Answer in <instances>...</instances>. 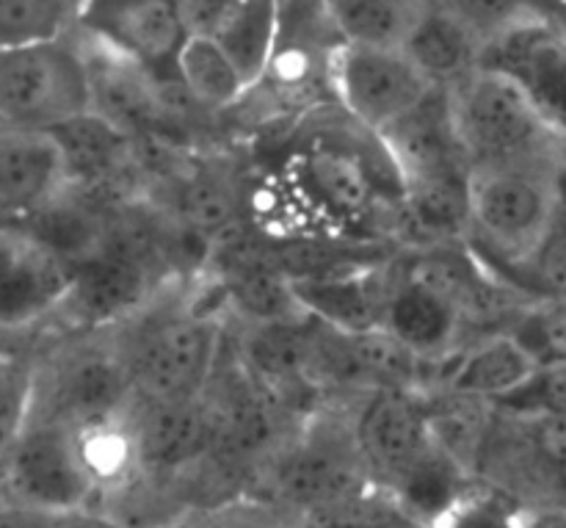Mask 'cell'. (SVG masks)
Wrapping results in <instances>:
<instances>
[{
  "mask_svg": "<svg viewBox=\"0 0 566 528\" xmlns=\"http://www.w3.org/2000/svg\"><path fill=\"white\" fill-rule=\"evenodd\" d=\"M114 341L142 404L199 402L219 369L224 321L205 310L182 280L169 282L130 321L114 327Z\"/></svg>",
  "mask_w": 566,
  "mask_h": 528,
  "instance_id": "obj_1",
  "label": "cell"
},
{
  "mask_svg": "<svg viewBox=\"0 0 566 528\" xmlns=\"http://www.w3.org/2000/svg\"><path fill=\"white\" fill-rule=\"evenodd\" d=\"M566 161L470 169L468 247L503 280L523 269L539 249L553 210Z\"/></svg>",
  "mask_w": 566,
  "mask_h": 528,
  "instance_id": "obj_2",
  "label": "cell"
},
{
  "mask_svg": "<svg viewBox=\"0 0 566 528\" xmlns=\"http://www.w3.org/2000/svg\"><path fill=\"white\" fill-rule=\"evenodd\" d=\"M448 89L470 169L566 161L562 133L512 75L492 66H475Z\"/></svg>",
  "mask_w": 566,
  "mask_h": 528,
  "instance_id": "obj_3",
  "label": "cell"
},
{
  "mask_svg": "<svg viewBox=\"0 0 566 528\" xmlns=\"http://www.w3.org/2000/svg\"><path fill=\"white\" fill-rule=\"evenodd\" d=\"M92 111L83 53L72 31L50 42L0 48V127L50 133Z\"/></svg>",
  "mask_w": 566,
  "mask_h": 528,
  "instance_id": "obj_4",
  "label": "cell"
},
{
  "mask_svg": "<svg viewBox=\"0 0 566 528\" xmlns=\"http://www.w3.org/2000/svg\"><path fill=\"white\" fill-rule=\"evenodd\" d=\"M136 407L130 371L114 332H92L55 358L44 376L33 374L31 418L59 421L75 432H92L130 418Z\"/></svg>",
  "mask_w": 566,
  "mask_h": 528,
  "instance_id": "obj_5",
  "label": "cell"
},
{
  "mask_svg": "<svg viewBox=\"0 0 566 528\" xmlns=\"http://www.w3.org/2000/svg\"><path fill=\"white\" fill-rule=\"evenodd\" d=\"M0 476L14 504L48 513L88 507L97 490L81 432L59 421L31 418L0 465Z\"/></svg>",
  "mask_w": 566,
  "mask_h": 528,
  "instance_id": "obj_6",
  "label": "cell"
},
{
  "mask_svg": "<svg viewBox=\"0 0 566 528\" xmlns=\"http://www.w3.org/2000/svg\"><path fill=\"white\" fill-rule=\"evenodd\" d=\"M329 83L343 114L374 136L409 114L434 89L401 48L348 42L332 59Z\"/></svg>",
  "mask_w": 566,
  "mask_h": 528,
  "instance_id": "obj_7",
  "label": "cell"
},
{
  "mask_svg": "<svg viewBox=\"0 0 566 528\" xmlns=\"http://www.w3.org/2000/svg\"><path fill=\"white\" fill-rule=\"evenodd\" d=\"M72 31L136 61L158 81L177 77V59L191 39L182 0H83Z\"/></svg>",
  "mask_w": 566,
  "mask_h": 528,
  "instance_id": "obj_8",
  "label": "cell"
},
{
  "mask_svg": "<svg viewBox=\"0 0 566 528\" xmlns=\"http://www.w3.org/2000/svg\"><path fill=\"white\" fill-rule=\"evenodd\" d=\"M291 180L304 203L335 221H363L387 203H401L385 197V183L376 177V166L352 138L315 133L293 153Z\"/></svg>",
  "mask_w": 566,
  "mask_h": 528,
  "instance_id": "obj_9",
  "label": "cell"
},
{
  "mask_svg": "<svg viewBox=\"0 0 566 528\" xmlns=\"http://www.w3.org/2000/svg\"><path fill=\"white\" fill-rule=\"evenodd\" d=\"M304 441L285 454L280 465L282 498L304 513L340 507V504L365 498L370 474L359 457L354 441V421L340 424L335 418H315Z\"/></svg>",
  "mask_w": 566,
  "mask_h": 528,
  "instance_id": "obj_10",
  "label": "cell"
},
{
  "mask_svg": "<svg viewBox=\"0 0 566 528\" xmlns=\"http://www.w3.org/2000/svg\"><path fill=\"white\" fill-rule=\"evenodd\" d=\"M376 138L385 147L403 191L429 183L470 177L448 86L431 89L409 114L392 122Z\"/></svg>",
  "mask_w": 566,
  "mask_h": 528,
  "instance_id": "obj_11",
  "label": "cell"
},
{
  "mask_svg": "<svg viewBox=\"0 0 566 528\" xmlns=\"http://www.w3.org/2000/svg\"><path fill=\"white\" fill-rule=\"evenodd\" d=\"M75 271L25 227L0 230V332H25L61 315Z\"/></svg>",
  "mask_w": 566,
  "mask_h": 528,
  "instance_id": "obj_12",
  "label": "cell"
},
{
  "mask_svg": "<svg viewBox=\"0 0 566 528\" xmlns=\"http://www.w3.org/2000/svg\"><path fill=\"white\" fill-rule=\"evenodd\" d=\"M354 441L370 482L392 487L434 452L418 391H376L354 415Z\"/></svg>",
  "mask_w": 566,
  "mask_h": 528,
  "instance_id": "obj_13",
  "label": "cell"
},
{
  "mask_svg": "<svg viewBox=\"0 0 566 528\" xmlns=\"http://www.w3.org/2000/svg\"><path fill=\"white\" fill-rule=\"evenodd\" d=\"M481 66L512 75L542 114L566 127V28L553 17H534L484 42Z\"/></svg>",
  "mask_w": 566,
  "mask_h": 528,
  "instance_id": "obj_14",
  "label": "cell"
},
{
  "mask_svg": "<svg viewBox=\"0 0 566 528\" xmlns=\"http://www.w3.org/2000/svg\"><path fill=\"white\" fill-rule=\"evenodd\" d=\"M72 37L81 44L94 114L130 133L133 138H169L171 122L160 100L158 77L77 31H72Z\"/></svg>",
  "mask_w": 566,
  "mask_h": 528,
  "instance_id": "obj_15",
  "label": "cell"
},
{
  "mask_svg": "<svg viewBox=\"0 0 566 528\" xmlns=\"http://www.w3.org/2000/svg\"><path fill=\"white\" fill-rule=\"evenodd\" d=\"M130 435L138 470L177 474L213 454L219 424L205 402L142 404L130 413Z\"/></svg>",
  "mask_w": 566,
  "mask_h": 528,
  "instance_id": "obj_16",
  "label": "cell"
},
{
  "mask_svg": "<svg viewBox=\"0 0 566 528\" xmlns=\"http://www.w3.org/2000/svg\"><path fill=\"white\" fill-rule=\"evenodd\" d=\"M282 0H182L191 37L224 48L249 86L269 70Z\"/></svg>",
  "mask_w": 566,
  "mask_h": 528,
  "instance_id": "obj_17",
  "label": "cell"
},
{
  "mask_svg": "<svg viewBox=\"0 0 566 528\" xmlns=\"http://www.w3.org/2000/svg\"><path fill=\"white\" fill-rule=\"evenodd\" d=\"M66 188L50 133H0V230L25 227Z\"/></svg>",
  "mask_w": 566,
  "mask_h": 528,
  "instance_id": "obj_18",
  "label": "cell"
},
{
  "mask_svg": "<svg viewBox=\"0 0 566 528\" xmlns=\"http://www.w3.org/2000/svg\"><path fill=\"white\" fill-rule=\"evenodd\" d=\"M387 271H390V286H387L381 330L390 332L398 343H403L409 352L429 363H440V360L462 352L470 338L457 308L437 293L420 288L418 282L407 280L392 266V258L387 263Z\"/></svg>",
  "mask_w": 566,
  "mask_h": 528,
  "instance_id": "obj_19",
  "label": "cell"
},
{
  "mask_svg": "<svg viewBox=\"0 0 566 528\" xmlns=\"http://www.w3.org/2000/svg\"><path fill=\"white\" fill-rule=\"evenodd\" d=\"M387 263L390 260L363 266V269L291 280L293 293H296L304 313L313 315L321 324H329L340 332L381 330L387 286H390Z\"/></svg>",
  "mask_w": 566,
  "mask_h": 528,
  "instance_id": "obj_20",
  "label": "cell"
},
{
  "mask_svg": "<svg viewBox=\"0 0 566 528\" xmlns=\"http://www.w3.org/2000/svg\"><path fill=\"white\" fill-rule=\"evenodd\" d=\"M536 371L539 363L534 354L512 332H495L475 338L462 352L442 360L437 387H451L468 396L503 404L517 396L534 380Z\"/></svg>",
  "mask_w": 566,
  "mask_h": 528,
  "instance_id": "obj_21",
  "label": "cell"
},
{
  "mask_svg": "<svg viewBox=\"0 0 566 528\" xmlns=\"http://www.w3.org/2000/svg\"><path fill=\"white\" fill-rule=\"evenodd\" d=\"M431 86H453L481 66L484 39L440 0H431L401 44Z\"/></svg>",
  "mask_w": 566,
  "mask_h": 528,
  "instance_id": "obj_22",
  "label": "cell"
},
{
  "mask_svg": "<svg viewBox=\"0 0 566 528\" xmlns=\"http://www.w3.org/2000/svg\"><path fill=\"white\" fill-rule=\"evenodd\" d=\"M420 396H423L426 421H429L434 446L448 454L468 476L479 474V465L501 415L497 404L451 391V387H431Z\"/></svg>",
  "mask_w": 566,
  "mask_h": 528,
  "instance_id": "obj_23",
  "label": "cell"
},
{
  "mask_svg": "<svg viewBox=\"0 0 566 528\" xmlns=\"http://www.w3.org/2000/svg\"><path fill=\"white\" fill-rule=\"evenodd\" d=\"M177 77L205 114L235 108L252 89L230 53L205 37L188 39L177 59Z\"/></svg>",
  "mask_w": 566,
  "mask_h": 528,
  "instance_id": "obj_24",
  "label": "cell"
},
{
  "mask_svg": "<svg viewBox=\"0 0 566 528\" xmlns=\"http://www.w3.org/2000/svg\"><path fill=\"white\" fill-rule=\"evenodd\" d=\"M348 44L401 48L431 0H324Z\"/></svg>",
  "mask_w": 566,
  "mask_h": 528,
  "instance_id": "obj_25",
  "label": "cell"
},
{
  "mask_svg": "<svg viewBox=\"0 0 566 528\" xmlns=\"http://www.w3.org/2000/svg\"><path fill=\"white\" fill-rule=\"evenodd\" d=\"M506 282L534 299H566V166L558 186L556 210L539 249Z\"/></svg>",
  "mask_w": 566,
  "mask_h": 528,
  "instance_id": "obj_26",
  "label": "cell"
},
{
  "mask_svg": "<svg viewBox=\"0 0 566 528\" xmlns=\"http://www.w3.org/2000/svg\"><path fill=\"white\" fill-rule=\"evenodd\" d=\"M75 22L70 0H0V48L66 37Z\"/></svg>",
  "mask_w": 566,
  "mask_h": 528,
  "instance_id": "obj_27",
  "label": "cell"
},
{
  "mask_svg": "<svg viewBox=\"0 0 566 528\" xmlns=\"http://www.w3.org/2000/svg\"><path fill=\"white\" fill-rule=\"evenodd\" d=\"M509 332L539 365L566 363V299H534Z\"/></svg>",
  "mask_w": 566,
  "mask_h": 528,
  "instance_id": "obj_28",
  "label": "cell"
},
{
  "mask_svg": "<svg viewBox=\"0 0 566 528\" xmlns=\"http://www.w3.org/2000/svg\"><path fill=\"white\" fill-rule=\"evenodd\" d=\"M31 410L33 371L9 352H0V465L31 421Z\"/></svg>",
  "mask_w": 566,
  "mask_h": 528,
  "instance_id": "obj_29",
  "label": "cell"
},
{
  "mask_svg": "<svg viewBox=\"0 0 566 528\" xmlns=\"http://www.w3.org/2000/svg\"><path fill=\"white\" fill-rule=\"evenodd\" d=\"M440 3L462 17L484 42L501 37L520 22L547 17L534 0H440Z\"/></svg>",
  "mask_w": 566,
  "mask_h": 528,
  "instance_id": "obj_30",
  "label": "cell"
},
{
  "mask_svg": "<svg viewBox=\"0 0 566 528\" xmlns=\"http://www.w3.org/2000/svg\"><path fill=\"white\" fill-rule=\"evenodd\" d=\"M514 418L523 426L536 457L558 474V468L566 465V413H534Z\"/></svg>",
  "mask_w": 566,
  "mask_h": 528,
  "instance_id": "obj_31",
  "label": "cell"
},
{
  "mask_svg": "<svg viewBox=\"0 0 566 528\" xmlns=\"http://www.w3.org/2000/svg\"><path fill=\"white\" fill-rule=\"evenodd\" d=\"M33 528H127L119 520L108 518L94 509H64V513H48V509H36V520Z\"/></svg>",
  "mask_w": 566,
  "mask_h": 528,
  "instance_id": "obj_32",
  "label": "cell"
},
{
  "mask_svg": "<svg viewBox=\"0 0 566 528\" xmlns=\"http://www.w3.org/2000/svg\"><path fill=\"white\" fill-rule=\"evenodd\" d=\"M155 528H210V526H205V524H202V520L180 518V520H171V524H164V526H155Z\"/></svg>",
  "mask_w": 566,
  "mask_h": 528,
  "instance_id": "obj_33",
  "label": "cell"
},
{
  "mask_svg": "<svg viewBox=\"0 0 566 528\" xmlns=\"http://www.w3.org/2000/svg\"><path fill=\"white\" fill-rule=\"evenodd\" d=\"M558 22L566 28V0H558Z\"/></svg>",
  "mask_w": 566,
  "mask_h": 528,
  "instance_id": "obj_34",
  "label": "cell"
},
{
  "mask_svg": "<svg viewBox=\"0 0 566 528\" xmlns=\"http://www.w3.org/2000/svg\"><path fill=\"white\" fill-rule=\"evenodd\" d=\"M558 485L564 487V493H566V465H562V468H558Z\"/></svg>",
  "mask_w": 566,
  "mask_h": 528,
  "instance_id": "obj_35",
  "label": "cell"
},
{
  "mask_svg": "<svg viewBox=\"0 0 566 528\" xmlns=\"http://www.w3.org/2000/svg\"><path fill=\"white\" fill-rule=\"evenodd\" d=\"M83 3V0H70V6H72V9H75L77 11V6H81Z\"/></svg>",
  "mask_w": 566,
  "mask_h": 528,
  "instance_id": "obj_36",
  "label": "cell"
},
{
  "mask_svg": "<svg viewBox=\"0 0 566 528\" xmlns=\"http://www.w3.org/2000/svg\"><path fill=\"white\" fill-rule=\"evenodd\" d=\"M0 133H3V127H0Z\"/></svg>",
  "mask_w": 566,
  "mask_h": 528,
  "instance_id": "obj_37",
  "label": "cell"
}]
</instances>
